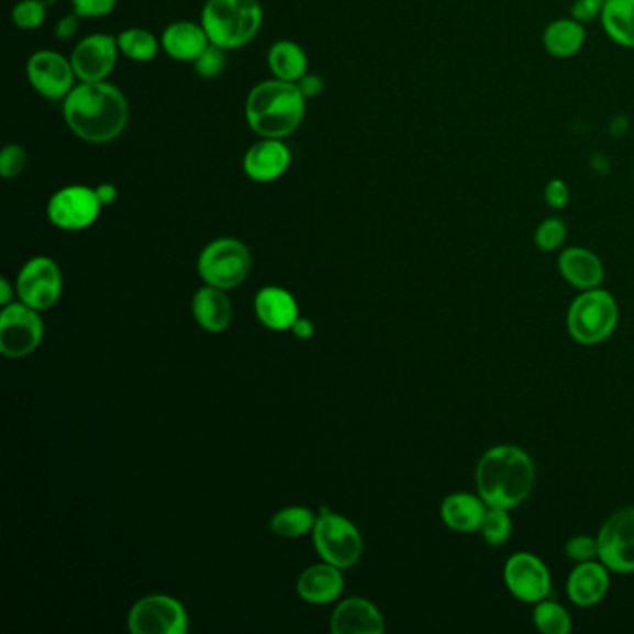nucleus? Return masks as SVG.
<instances>
[{
    "label": "nucleus",
    "mask_w": 634,
    "mask_h": 634,
    "mask_svg": "<svg viewBox=\"0 0 634 634\" xmlns=\"http://www.w3.org/2000/svg\"><path fill=\"white\" fill-rule=\"evenodd\" d=\"M620 322L616 298L603 289L582 290L566 314L569 337L585 346L601 345Z\"/></svg>",
    "instance_id": "nucleus-5"
},
{
    "label": "nucleus",
    "mask_w": 634,
    "mask_h": 634,
    "mask_svg": "<svg viewBox=\"0 0 634 634\" xmlns=\"http://www.w3.org/2000/svg\"><path fill=\"white\" fill-rule=\"evenodd\" d=\"M532 620L540 633L544 634H568L574 627L566 607L549 598L534 604Z\"/></svg>",
    "instance_id": "nucleus-29"
},
{
    "label": "nucleus",
    "mask_w": 634,
    "mask_h": 634,
    "mask_svg": "<svg viewBox=\"0 0 634 634\" xmlns=\"http://www.w3.org/2000/svg\"><path fill=\"white\" fill-rule=\"evenodd\" d=\"M255 313L260 324L270 327L274 332L292 330L294 322L300 319L298 302L289 290L281 287H265L255 297Z\"/></svg>",
    "instance_id": "nucleus-21"
},
{
    "label": "nucleus",
    "mask_w": 634,
    "mask_h": 634,
    "mask_svg": "<svg viewBox=\"0 0 634 634\" xmlns=\"http://www.w3.org/2000/svg\"><path fill=\"white\" fill-rule=\"evenodd\" d=\"M345 588L341 568L333 564H316L305 569L298 579L297 590L303 601L311 604H330L338 599Z\"/></svg>",
    "instance_id": "nucleus-22"
},
{
    "label": "nucleus",
    "mask_w": 634,
    "mask_h": 634,
    "mask_svg": "<svg viewBox=\"0 0 634 634\" xmlns=\"http://www.w3.org/2000/svg\"><path fill=\"white\" fill-rule=\"evenodd\" d=\"M26 163H29V157L21 145H7L0 153V176L4 179L18 177L26 168Z\"/></svg>",
    "instance_id": "nucleus-36"
},
{
    "label": "nucleus",
    "mask_w": 634,
    "mask_h": 634,
    "mask_svg": "<svg viewBox=\"0 0 634 634\" xmlns=\"http://www.w3.org/2000/svg\"><path fill=\"white\" fill-rule=\"evenodd\" d=\"M599 21L618 47L634 48V0H607Z\"/></svg>",
    "instance_id": "nucleus-26"
},
{
    "label": "nucleus",
    "mask_w": 634,
    "mask_h": 634,
    "mask_svg": "<svg viewBox=\"0 0 634 634\" xmlns=\"http://www.w3.org/2000/svg\"><path fill=\"white\" fill-rule=\"evenodd\" d=\"M211 45L205 29L192 21H177L163 32V47L174 60L193 62Z\"/></svg>",
    "instance_id": "nucleus-23"
},
{
    "label": "nucleus",
    "mask_w": 634,
    "mask_h": 634,
    "mask_svg": "<svg viewBox=\"0 0 634 634\" xmlns=\"http://www.w3.org/2000/svg\"><path fill=\"white\" fill-rule=\"evenodd\" d=\"M314 547L322 560L341 569L356 566L362 558V532L343 515L322 510L313 529Z\"/></svg>",
    "instance_id": "nucleus-7"
},
{
    "label": "nucleus",
    "mask_w": 634,
    "mask_h": 634,
    "mask_svg": "<svg viewBox=\"0 0 634 634\" xmlns=\"http://www.w3.org/2000/svg\"><path fill=\"white\" fill-rule=\"evenodd\" d=\"M103 203L97 198L96 188L71 185L53 193L48 200V220L64 231H82L96 224Z\"/></svg>",
    "instance_id": "nucleus-12"
},
{
    "label": "nucleus",
    "mask_w": 634,
    "mask_h": 634,
    "mask_svg": "<svg viewBox=\"0 0 634 634\" xmlns=\"http://www.w3.org/2000/svg\"><path fill=\"white\" fill-rule=\"evenodd\" d=\"M297 86L305 99H311V97L321 96L324 90V79L316 73H305L302 79L298 80Z\"/></svg>",
    "instance_id": "nucleus-40"
},
{
    "label": "nucleus",
    "mask_w": 634,
    "mask_h": 634,
    "mask_svg": "<svg viewBox=\"0 0 634 634\" xmlns=\"http://www.w3.org/2000/svg\"><path fill=\"white\" fill-rule=\"evenodd\" d=\"M118 37L110 34H91L73 51L75 75L80 82H101L107 79L118 62Z\"/></svg>",
    "instance_id": "nucleus-15"
},
{
    "label": "nucleus",
    "mask_w": 634,
    "mask_h": 634,
    "mask_svg": "<svg viewBox=\"0 0 634 634\" xmlns=\"http://www.w3.org/2000/svg\"><path fill=\"white\" fill-rule=\"evenodd\" d=\"M571 192H569L568 182L563 179H550L544 188V200L550 209L560 211L568 205Z\"/></svg>",
    "instance_id": "nucleus-39"
},
{
    "label": "nucleus",
    "mask_w": 634,
    "mask_h": 634,
    "mask_svg": "<svg viewBox=\"0 0 634 634\" xmlns=\"http://www.w3.org/2000/svg\"><path fill=\"white\" fill-rule=\"evenodd\" d=\"M13 290L12 285L8 283L7 278L0 279V303L7 308L12 303Z\"/></svg>",
    "instance_id": "nucleus-44"
},
{
    "label": "nucleus",
    "mask_w": 634,
    "mask_h": 634,
    "mask_svg": "<svg viewBox=\"0 0 634 634\" xmlns=\"http://www.w3.org/2000/svg\"><path fill=\"white\" fill-rule=\"evenodd\" d=\"M564 553L575 564L599 560L598 536H587V534L574 536L564 545Z\"/></svg>",
    "instance_id": "nucleus-34"
},
{
    "label": "nucleus",
    "mask_w": 634,
    "mask_h": 634,
    "mask_svg": "<svg viewBox=\"0 0 634 634\" xmlns=\"http://www.w3.org/2000/svg\"><path fill=\"white\" fill-rule=\"evenodd\" d=\"M268 66L276 79L297 85L298 80L308 73V56L298 43L281 40L270 47Z\"/></svg>",
    "instance_id": "nucleus-27"
},
{
    "label": "nucleus",
    "mask_w": 634,
    "mask_h": 634,
    "mask_svg": "<svg viewBox=\"0 0 634 634\" xmlns=\"http://www.w3.org/2000/svg\"><path fill=\"white\" fill-rule=\"evenodd\" d=\"M60 266L51 257H34L21 268L18 294L21 302L36 311H47L62 297Z\"/></svg>",
    "instance_id": "nucleus-13"
},
{
    "label": "nucleus",
    "mask_w": 634,
    "mask_h": 634,
    "mask_svg": "<svg viewBox=\"0 0 634 634\" xmlns=\"http://www.w3.org/2000/svg\"><path fill=\"white\" fill-rule=\"evenodd\" d=\"M611 588V569L601 560L575 564L566 580V592L575 607L590 609L603 601Z\"/></svg>",
    "instance_id": "nucleus-16"
},
{
    "label": "nucleus",
    "mask_w": 634,
    "mask_h": 634,
    "mask_svg": "<svg viewBox=\"0 0 634 634\" xmlns=\"http://www.w3.org/2000/svg\"><path fill=\"white\" fill-rule=\"evenodd\" d=\"M118 0H71L73 10L79 18H103L115 8Z\"/></svg>",
    "instance_id": "nucleus-38"
},
{
    "label": "nucleus",
    "mask_w": 634,
    "mask_h": 634,
    "mask_svg": "<svg viewBox=\"0 0 634 634\" xmlns=\"http://www.w3.org/2000/svg\"><path fill=\"white\" fill-rule=\"evenodd\" d=\"M64 118L80 140L107 144L127 127V99L120 88L104 80L80 82L64 99Z\"/></svg>",
    "instance_id": "nucleus-1"
},
{
    "label": "nucleus",
    "mask_w": 634,
    "mask_h": 634,
    "mask_svg": "<svg viewBox=\"0 0 634 634\" xmlns=\"http://www.w3.org/2000/svg\"><path fill=\"white\" fill-rule=\"evenodd\" d=\"M332 631L335 634H381L386 622L376 604L367 599L351 598L337 604L332 616Z\"/></svg>",
    "instance_id": "nucleus-18"
},
{
    "label": "nucleus",
    "mask_w": 634,
    "mask_h": 634,
    "mask_svg": "<svg viewBox=\"0 0 634 634\" xmlns=\"http://www.w3.org/2000/svg\"><path fill=\"white\" fill-rule=\"evenodd\" d=\"M514 531V521L510 518V510L504 508L488 507V512L483 515L480 534L486 540V544L491 547H501L507 544Z\"/></svg>",
    "instance_id": "nucleus-31"
},
{
    "label": "nucleus",
    "mask_w": 634,
    "mask_h": 634,
    "mask_svg": "<svg viewBox=\"0 0 634 634\" xmlns=\"http://www.w3.org/2000/svg\"><path fill=\"white\" fill-rule=\"evenodd\" d=\"M542 42L550 56H555L558 60H568L579 55L585 47L587 31H585V24L579 23L571 15L558 18L545 26Z\"/></svg>",
    "instance_id": "nucleus-25"
},
{
    "label": "nucleus",
    "mask_w": 634,
    "mask_h": 634,
    "mask_svg": "<svg viewBox=\"0 0 634 634\" xmlns=\"http://www.w3.org/2000/svg\"><path fill=\"white\" fill-rule=\"evenodd\" d=\"M118 45L123 55L134 62H149L157 56L158 42L145 29H127L118 36Z\"/></svg>",
    "instance_id": "nucleus-30"
},
{
    "label": "nucleus",
    "mask_w": 634,
    "mask_h": 634,
    "mask_svg": "<svg viewBox=\"0 0 634 634\" xmlns=\"http://www.w3.org/2000/svg\"><path fill=\"white\" fill-rule=\"evenodd\" d=\"M193 319L211 333L224 332L233 321V308L224 290L205 285L192 300Z\"/></svg>",
    "instance_id": "nucleus-24"
},
{
    "label": "nucleus",
    "mask_w": 634,
    "mask_h": 634,
    "mask_svg": "<svg viewBox=\"0 0 634 634\" xmlns=\"http://www.w3.org/2000/svg\"><path fill=\"white\" fill-rule=\"evenodd\" d=\"M97 198L99 201L103 203V207L112 205L114 203L115 198H118V188L114 185H110V182H103V185H99L96 188Z\"/></svg>",
    "instance_id": "nucleus-42"
},
{
    "label": "nucleus",
    "mask_w": 634,
    "mask_h": 634,
    "mask_svg": "<svg viewBox=\"0 0 634 634\" xmlns=\"http://www.w3.org/2000/svg\"><path fill=\"white\" fill-rule=\"evenodd\" d=\"M475 483L478 496L488 507L514 510L531 497L536 466L523 448L496 445L478 459Z\"/></svg>",
    "instance_id": "nucleus-2"
},
{
    "label": "nucleus",
    "mask_w": 634,
    "mask_h": 634,
    "mask_svg": "<svg viewBox=\"0 0 634 634\" xmlns=\"http://www.w3.org/2000/svg\"><path fill=\"white\" fill-rule=\"evenodd\" d=\"M198 270L207 285L216 289H235L252 270L249 249L236 238H218L201 252Z\"/></svg>",
    "instance_id": "nucleus-6"
},
{
    "label": "nucleus",
    "mask_w": 634,
    "mask_h": 634,
    "mask_svg": "<svg viewBox=\"0 0 634 634\" xmlns=\"http://www.w3.org/2000/svg\"><path fill=\"white\" fill-rule=\"evenodd\" d=\"M305 97L294 82L265 80L249 91L246 121L260 138H287L302 125Z\"/></svg>",
    "instance_id": "nucleus-3"
},
{
    "label": "nucleus",
    "mask_w": 634,
    "mask_h": 634,
    "mask_svg": "<svg viewBox=\"0 0 634 634\" xmlns=\"http://www.w3.org/2000/svg\"><path fill=\"white\" fill-rule=\"evenodd\" d=\"M568 238V225L563 218L549 216L540 222L534 231V244L540 252H556L563 248L564 242Z\"/></svg>",
    "instance_id": "nucleus-32"
},
{
    "label": "nucleus",
    "mask_w": 634,
    "mask_h": 634,
    "mask_svg": "<svg viewBox=\"0 0 634 634\" xmlns=\"http://www.w3.org/2000/svg\"><path fill=\"white\" fill-rule=\"evenodd\" d=\"M196 71L203 79H214L225 67V48L218 45H209L196 60H193Z\"/></svg>",
    "instance_id": "nucleus-35"
},
{
    "label": "nucleus",
    "mask_w": 634,
    "mask_h": 634,
    "mask_svg": "<svg viewBox=\"0 0 634 634\" xmlns=\"http://www.w3.org/2000/svg\"><path fill=\"white\" fill-rule=\"evenodd\" d=\"M290 332H294V335H297V337L309 338L311 337V335H313L314 327L313 324H311V322L308 321V319H302V316H300V319H298V321L294 322V326H292V330H290Z\"/></svg>",
    "instance_id": "nucleus-43"
},
{
    "label": "nucleus",
    "mask_w": 634,
    "mask_h": 634,
    "mask_svg": "<svg viewBox=\"0 0 634 634\" xmlns=\"http://www.w3.org/2000/svg\"><path fill=\"white\" fill-rule=\"evenodd\" d=\"M79 31V15H66V18L60 19V23L56 24V37L58 40H71L75 34Z\"/></svg>",
    "instance_id": "nucleus-41"
},
{
    "label": "nucleus",
    "mask_w": 634,
    "mask_h": 634,
    "mask_svg": "<svg viewBox=\"0 0 634 634\" xmlns=\"http://www.w3.org/2000/svg\"><path fill=\"white\" fill-rule=\"evenodd\" d=\"M314 523H316V515L309 508L289 507L279 510L278 514L274 515L270 529L281 538H298L313 531Z\"/></svg>",
    "instance_id": "nucleus-28"
},
{
    "label": "nucleus",
    "mask_w": 634,
    "mask_h": 634,
    "mask_svg": "<svg viewBox=\"0 0 634 634\" xmlns=\"http://www.w3.org/2000/svg\"><path fill=\"white\" fill-rule=\"evenodd\" d=\"M604 4L607 0H574V4L569 8V15L582 24L593 23L601 19Z\"/></svg>",
    "instance_id": "nucleus-37"
},
{
    "label": "nucleus",
    "mask_w": 634,
    "mask_h": 634,
    "mask_svg": "<svg viewBox=\"0 0 634 634\" xmlns=\"http://www.w3.org/2000/svg\"><path fill=\"white\" fill-rule=\"evenodd\" d=\"M502 577L508 592L521 603H540L549 598L553 590V577L547 564L540 556L526 550L514 553L508 558L502 569Z\"/></svg>",
    "instance_id": "nucleus-9"
},
{
    "label": "nucleus",
    "mask_w": 634,
    "mask_h": 634,
    "mask_svg": "<svg viewBox=\"0 0 634 634\" xmlns=\"http://www.w3.org/2000/svg\"><path fill=\"white\" fill-rule=\"evenodd\" d=\"M292 163L289 145L281 138H263L252 145L242 166L244 174L255 182H272L283 176Z\"/></svg>",
    "instance_id": "nucleus-17"
},
{
    "label": "nucleus",
    "mask_w": 634,
    "mask_h": 634,
    "mask_svg": "<svg viewBox=\"0 0 634 634\" xmlns=\"http://www.w3.org/2000/svg\"><path fill=\"white\" fill-rule=\"evenodd\" d=\"M488 504L478 493L456 491L445 497L440 508L442 521L451 531L458 534H475L482 526Z\"/></svg>",
    "instance_id": "nucleus-20"
},
{
    "label": "nucleus",
    "mask_w": 634,
    "mask_h": 634,
    "mask_svg": "<svg viewBox=\"0 0 634 634\" xmlns=\"http://www.w3.org/2000/svg\"><path fill=\"white\" fill-rule=\"evenodd\" d=\"M558 270L571 287L579 290L598 289L603 283V260L592 249L571 246L558 255Z\"/></svg>",
    "instance_id": "nucleus-19"
},
{
    "label": "nucleus",
    "mask_w": 634,
    "mask_h": 634,
    "mask_svg": "<svg viewBox=\"0 0 634 634\" xmlns=\"http://www.w3.org/2000/svg\"><path fill=\"white\" fill-rule=\"evenodd\" d=\"M47 4L45 0H21L15 4L12 12L13 23L23 31H36L42 26L47 15Z\"/></svg>",
    "instance_id": "nucleus-33"
},
{
    "label": "nucleus",
    "mask_w": 634,
    "mask_h": 634,
    "mask_svg": "<svg viewBox=\"0 0 634 634\" xmlns=\"http://www.w3.org/2000/svg\"><path fill=\"white\" fill-rule=\"evenodd\" d=\"M260 24L263 10L257 0H207L201 12V26L209 42L225 51L252 42Z\"/></svg>",
    "instance_id": "nucleus-4"
},
{
    "label": "nucleus",
    "mask_w": 634,
    "mask_h": 634,
    "mask_svg": "<svg viewBox=\"0 0 634 634\" xmlns=\"http://www.w3.org/2000/svg\"><path fill=\"white\" fill-rule=\"evenodd\" d=\"M40 311L26 303H10L0 314V352L12 359L31 356L43 338Z\"/></svg>",
    "instance_id": "nucleus-11"
},
{
    "label": "nucleus",
    "mask_w": 634,
    "mask_h": 634,
    "mask_svg": "<svg viewBox=\"0 0 634 634\" xmlns=\"http://www.w3.org/2000/svg\"><path fill=\"white\" fill-rule=\"evenodd\" d=\"M129 631L134 634H185L188 616L181 601L169 596H147L134 603L127 618Z\"/></svg>",
    "instance_id": "nucleus-10"
},
{
    "label": "nucleus",
    "mask_w": 634,
    "mask_h": 634,
    "mask_svg": "<svg viewBox=\"0 0 634 634\" xmlns=\"http://www.w3.org/2000/svg\"><path fill=\"white\" fill-rule=\"evenodd\" d=\"M26 77L32 88L47 99H66L75 88L71 60L55 51H40L26 62Z\"/></svg>",
    "instance_id": "nucleus-14"
},
{
    "label": "nucleus",
    "mask_w": 634,
    "mask_h": 634,
    "mask_svg": "<svg viewBox=\"0 0 634 634\" xmlns=\"http://www.w3.org/2000/svg\"><path fill=\"white\" fill-rule=\"evenodd\" d=\"M599 560L614 574H634V507L609 515L598 532Z\"/></svg>",
    "instance_id": "nucleus-8"
}]
</instances>
